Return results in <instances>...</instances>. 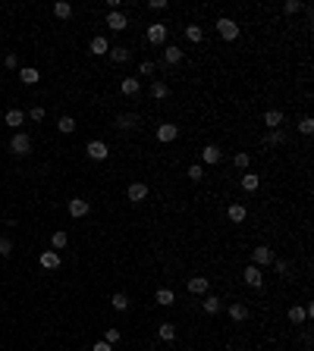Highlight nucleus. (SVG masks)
<instances>
[{"instance_id": "nucleus-14", "label": "nucleus", "mask_w": 314, "mask_h": 351, "mask_svg": "<svg viewBox=\"0 0 314 351\" xmlns=\"http://www.w3.org/2000/svg\"><path fill=\"white\" fill-rule=\"evenodd\" d=\"M38 263H41L44 270H57V267H60V254H57V251H41Z\"/></svg>"}, {"instance_id": "nucleus-33", "label": "nucleus", "mask_w": 314, "mask_h": 351, "mask_svg": "<svg viewBox=\"0 0 314 351\" xmlns=\"http://www.w3.org/2000/svg\"><path fill=\"white\" fill-rule=\"evenodd\" d=\"M57 129H60L63 135H72V132H75V119H72V116H60V123H57Z\"/></svg>"}, {"instance_id": "nucleus-42", "label": "nucleus", "mask_w": 314, "mask_h": 351, "mask_svg": "<svg viewBox=\"0 0 314 351\" xmlns=\"http://www.w3.org/2000/svg\"><path fill=\"white\" fill-rule=\"evenodd\" d=\"M104 342H107V345H116V342H120V329H107L104 332Z\"/></svg>"}, {"instance_id": "nucleus-19", "label": "nucleus", "mask_w": 314, "mask_h": 351, "mask_svg": "<svg viewBox=\"0 0 314 351\" xmlns=\"http://www.w3.org/2000/svg\"><path fill=\"white\" fill-rule=\"evenodd\" d=\"M151 97H154V100H167V97H170V85L157 79L154 85H151Z\"/></svg>"}, {"instance_id": "nucleus-17", "label": "nucleus", "mask_w": 314, "mask_h": 351, "mask_svg": "<svg viewBox=\"0 0 314 351\" xmlns=\"http://www.w3.org/2000/svg\"><path fill=\"white\" fill-rule=\"evenodd\" d=\"M154 301H157L160 307H173V304H176V295H173V288H157Z\"/></svg>"}, {"instance_id": "nucleus-15", "label": "nucleus", "mask_w": 314, "mask_h": 351, "mask_svg": "<svg viewBox=\"0 0 314 351\" xmlns=\"http://www.w3.org/2000/svg\"><path fill=\"white\" fill-rule=\"evenodd\" d=\"M135 126H139V116H135V113H120V116H116V129L132 132Z\"/></svg>"}, {"instance_id": "nucleus-38", "label": "nucleus", "mask_w": 314, "mask_h": 351, "mask_svg": "<svg viewBox=\"0 0 314 351\" xmlns=\"http://www.w3.org/2000/svg\"><path fill=\"white\" fill-rule=\"evenodd\" d=\"M10 254H13V238L0 235V257H10Z\"/></svg>"}, {"instance_id": "nucleus-20", "label": "nucleus", "mask_w": 314, "mask_h": 351, "mask_svg": "<svg viewBox=\"0 0 314 351\" xmlns=\"http://www.w3.org/2000/svg\"><path fill=\"white\" fill-rule=\"evenodd\" d=\"M120 91L126 94V97H135V94L141 91V85H139V79H123L120 82Z\"/></svg>"}, {"instance_id": "nucleus-9", "label": "nucleus", "mask_w": 314, "mask_h": 351, "mask_svg": "<svg viewBox=\"0 0 314 351\" xmlns=\"http://www.w3.org/2000/svg\"><path fill=\"white\" fill-rule=\"evenodd\" d=\"M201 160H205V163H210V166H217L220 160H223V151H220L217 144H205V151H201Z\"/></svg>"}, {"instance_id": "nucleus-18", "label": "nucleus", "mask_w": 314, "mask_h": 351, "mask_svg": "<svg viewBox=\"0 0 314 351\" xmlns=\"http://www.w3.org/2000/svg\"><path fill=\"white\" fill-rule=\"evenodd\" d=\"M230 320H236V323L248 320V307H245L242 301H233V304H230Z\"/></svg>"}, {"instance_id": "nucleus-30", "label": "nucleus", "mask_w": 314, "mask_h": 351, "mask_svg": "<svg viewBox=\"0 0 314 351\" xmlns=\"http://www.w3.org/2000/svg\"><path fill=\"white\" fill-rule=\"evenodd\" d=\"M258 185H261V179L254 176V173H245L242 176V188H245V191H258Z\"/></svg>"}, {"instance_id": "nucleus-39", "label": "nucleus", "mask_w": 314, "mask_h": 351, "mask_svg": "<svg viewBox=\"0 0 314 351\" xmlns=\"http://www.w3.org/2000/svg\"><path fill=\"white\" fill-rule=\"evenodd\" d=\"M154 69H157L154 60H141V63H139V72H141V75H154Z\"/></svg>"}, {"instance_id": "nucleus-37", "label": "nucleus", "mask_w": 314, "mask_h": 351, "mask_svg": "<svg viewBox=\"0 0 314 351\" xmlns=\"http://www.w3.org/2000/svg\"><path fill=\"white\" fill-rule=\"evenodd\" d=\"M233 163H236V169H248L251 157H248V154H245V151H239V154H236V157H233Z\"/></svg>"}, {"instance_id": "nucleus-24", "label": "nucleus", "mask_w": 314, "mask_h": 351, "mask_svg": "<svg viewBox=\"0 0 314 351\" xmlns=\"http://www.w3.org/2000/svg\"><path fill=\"white\" fill-rule=\"evenodd\" d=\"M245 204H233L230 210H226V217H230V223H245Z\"/></svg>"}, {"instance_id": "nucleus-21", "label": "nucleus", "mask_w": 314, "mask_h": 351, "mask_svg": "<svg viewBox=\"0 0 314 351\" xmlns=\"http://www.w3.org/2000/svg\"><path fill=\"white\" fill-rule=\"evenodd\" d=\"M264 144H267V148H279V144H286V132H283V129H274V132H267Z\"/></svg>"}, {"instance_id": "nucleus-8", "label": "nucleus", "mask_w": 314, "mask_h": 351, "mask_svg": "<svg viewBox=\"0 0 314 351\" xmlns=\"http://www.w3.org/2000/svg\"><path fill=\"white\" fill-rule=\"evenodd\" d=\"M85 154H88L91 160H107V154H110V148L104 141H88V148H85Z\"/></svg>"}, {"instance_id": "nucleus-47", "label": "nucleus", "mask_w": 314, "mask_h": 351, "mask_svg": "<svg viewBox=\"0 0 314 351\" xmlns=\"http://www.w3.org/2000/svg\"><path fill=\"white\" fill-rule=\"evenodd\" d=\"M95 351H113V345H107V342H95Z\"/></svg>"}, {"instance_id": "nucleus-34", "label": "nucleus", "mask_w": 314, "mask_h": 351, "mask_svg": "<svg viewBox=\"0 0 314 351\" xmlns=\"http://www.w3.org/2000/svg\"><path fill=\"white\" fill-rule=\"evenodd\" d=\"M110 304H113V311H126V307H129V295L116 292L113 298H110Z\"/></svg>"}, {"instance_id": "nucleus-40", "label": "nucleus", "mask_w": 314, "mask_h": 351, "mask_svg": "<svg viewBox=\"0 0 314 351\" xmlns=\"http://www.w3.org/2000/svg\"><path fill=\"white\" fill-rule=\"evenodd\" d=\"M189 179H192V182H201V179H205V169H201L198 163H192L189 166Z\"/></svg>"}, {"instance_id": "nucleus-4", "label": "nucleus", "mask_w": 314, "mask_h": 351, "mask_svg": "<svg viewBox=\"0 0 314 351\" xmlns=\"http://www.w3.org/2000/svg\"><path fill=\"white\" fill-rule=\"evenodd\" d=\"M148 44H164L167 41V25L164 22H154V25H148Z\"/></svg>"}, {"instance_id": "nucleus-35", "label": "nucleus", "mask_w": 314, "mask_h": 351, "mask_svg": "<svg viewBox=\"0 0 314 351\" xmlns=\"http://www.w3.org/2000/svg\"><path fill=\"white\" fill-rule=\"evenodd\" d=\"M205 311L208 314H220V298L217 295H205Z\"/></svg>"}, {"instance_id": "nucleus-36", "label": "nucleus", "mask_w": 314, "mask_h": 351, "mask_svg": "<svg viewBox=\"0 0 314 351\" xmlns=\"http://www.w3.org/2000/svg\"><path fill=\"white\" fill-rule=\"evenodd\" d=\"M299 10H305L302 0H286V3H283V13H289V16H295Z\"/></svg>"}, {"instance_id": "nucleus-11", "label": "nucleus", "mask_w": 314, "mask_h": 351, "mask_svg": "<svg viewBox=\"0 0 314 351\" xmlns=\"http://www.w3.org/2000/svg\"><path fill=\"white\" fill-rule=\"evenodd\" d=\"M208 286H210V282H208V276H192L185 288H189L192 295H208Z\"/></svg>"}, {"instance_id": "nucleus-22", "label": "nucleus", "mask_w": 314, "mask_h": 351, "mask_svg": "<svg viewBox=\"0 0 314 351\" xmlns=\"http://www.w3.org/2000/svg\"><path fill=\"white\" fill-rule=\"evenodd\" d=\"M19 79H22L25 85H38V79H41V72L35 69V66H25V69H19Z\"/></svg>"}, {"instance_id": "nucleus-3", "label": "nucleus", "mask_w": 314, "mask_h": 351, "mask_svg": "<svg viewBox=\"0 0 314 351\" xmlns=\"http://www.w3.org/2000/svg\"><path fill=\"white\" fill-rule=\"evenodd\" d=\"M251 260H254V267H270V263H274V251H270L267 245H258L251 251Z\"/></svg>"}, {"instance_id": "nucleus-5", "label": "nucleus", "mask_w": 314, "mask_h": 351, "mask_svg": "<svg viewBox=\"0 0 314 351\" xmlns=\"http://www.w3.org/2000/svg\"><path fill=\"white\" fill-rule=\"evenodd\" d=\"M176 138H179V126H173V123H164V126H157V141L170 144V141H176Z\"/></svg>"}, {"instance_id": "nucleus-7", "label": "nucleus", "mask_w": 314, "mask_h": 351, "mask_svg": "<svg viewBox=\"0 0 314 351\" xmlns=\"http://www.w3.org/2000/svg\"><path fill=\"white\" fill-rule=\"evenodd\" d=\"M182 50L176 47V44H170V47H164V60H160V66H176V63H182Z\"/></svg>"}, {"instance_id": "nucleus-23", "label": "nucleus", "mask_w": 314, "mask_h": 351, "mask_svg": "<svg viewBox=\"0 0 314 351\" xmlns=\"http://www.w3.org/2000/svg\"><path fill=\"white\" fill-rule=\"evenodd\" d=\"M107 50H110V44H107V38H104V35H95V38H91V54H95V57L107 54Z\"/></svg>"}, {"instance_id": "nucleus-6", "label": "nucleus", "mask_w": 314, "mask_h": 351, "mask_svg": "<svg viewBox=\"0 0 314 351\" xmlns=\"http://www.w3.org/2000/svg\"><path fill=\"white\" fill-rule=\"evenodd\" d=\"M245 286H248V288H261V286H264L261 267H254V263H248V267H245Z\"/></svg>"}, {"instance_id": "nucleus-48", "label": "nucleus", "mask_w": 314, "mask_h": 351, "mask_svg": "<svg viewBox=\"0 0 314 351\" xmlns=\"http://www.w3.org/2000/svg\"><path fill=\"white\" fill-rule=\"evenodd\" d=\"M0 85H3V82H0Z\"/></svg>"}, {"instance_id": "nucleus-25", "label": "nucleus", "mask_w": 314, "mask_h": 351, "mask_svg": "<svg viewBox=\"0 0 314 351\" xmlns=\"http://www.w3.org/2000/svg\"><path fill=\"white\" fill-rule=\"evenodd\" d=\"M157 336L164 339V342H173V339H176V326H173L170 320H167V323H160V326H157Z\"/></svg>"}, {"instance_id": "nucleus-32", "label": "nucleus", "mask_w": 314, "mask_h": 351, "mask_svg": "<svg viewBox=\"0 0 314 351\" xmlns=\"http://www.w3.org/2000/svg\"><path fill=\"white\" fill-rule=\"evenodd\" d=\"M289 320L295 323V326H299V323H305V320H308V314H305V307L292 304V307H289Z\"/></svg>"}, {"instance_id": "nucleus-43", "label": "nucleus", "mask_w": 314, "mask_h": 351, "mask_svg": "<svg viewBox=\"0 0 314 351\" xmlns=\"http://www.w3.org/2000/svg\"><path fill=\"white\" fill-rule=\"evenodd\" d=\"M274 270L279 276H286V273H289V260H274Z\"/></svg>"}, {"instance_id": "nucleus-28", "label": "nucleus", "mask_w": 314, "mask_h": 351, "mask_svg": "<svg viewBox=\"0 0 314 351\" xmlns=\"http://www.w3.org/2000/svg\"><path fill=\"white\" fill-rule=\"evenodd\" d=\"M22 123H25V113H22V110H6V126H16V129H19Z\"/></svg>"}, {"instance_id": "nucleus-10", "label": "nucleus", "mask_w": 314, "mask_h": 351, "mask_svg": "<svg viewBox=\"0 0 314 351\" xmlns=\"http://www.w3.org/2000/svg\"><path fill=\"white\" fill-rule=\"evenodd\" d=\"M126 25H129V19L120 13V10H113V13H107V29H113V32H123Z\"/></svg>"}, {"instance_id": "nucleus-29", "label": "nucleus", "mask_w": 314, "mask_h": 351, "mask_svg": "<svg viewBox=\"0 0 314 351\" xmlns=\"http://www.w3.org/2000/svg\"><path fill=\"white\" fill-rule=\"evenodd\" d=\"M54 16H57V19H70V16H72V6L66 3V0H60V3H54Z\"/></svg>"}, {"instance_id": "nucleus-46", "label": "nucleus", "mask_w": 314, "mask_h": 351, "mask_svg": "<svg viewBox=\"0 0 314 351\" xmlns=\"http://www.w3.org/2000/svg\"><path fill=\"white\" fill-rule=\"evenodd\" d=\"M148 6H151V10H164V6H167V0H151Z\"/></svg>"}, {"instance_id": "nucleus-16", "label": "nucleus", "mask_w": 314, "mask_h": 351, "mask_svg": "<svg viewBox=\"0 0 314 351\" xmlns=\"http://www.w3.org/2000/svg\"><path fill=\"white\" fill-rule=\"evenodd\" d=\"M264 126L270 132L279 129V126H283V110H267V113H264Z\"/></svg>"}, {"instance_id": "nucleus-27", "label": "nucleus", "mask_w": 314, "mask_h": 351, "mask_svg": "<svg viewBox=\"0 0 314 351\" xmlns=\"http://www.w3.org/2000/svg\"><path fill=\"white\" fill-rule=\"evenodd\" d=\"M107 54H110L113 63H129V50H126V47H110Z\"/></svg>"}, {"instance_id": "nucleus-41", "label": "nucleus", "mask_w": 314, "mask_h": 351, "mask_svg": "<svg viewBox=\"0 0 314 351\" xmlns=\"http://www.w3.org/2000/svg\"><path fill=\"white\" fill-rule=\"evenodd\" d=\"M299 132H302V135H311V132H314V119H311V116H305L302 123H299Z\"/></svg>"}, {"instance_id": "nucleus-12", "label": "nucleus", "mask_w": 314, "mask_h": 351, "mask_svg": "<svg viewBox=\"0 0 314 351\" xmlns=\"http://www.w3.org/2000/svg\"><path fill=\"white\" fill-rule=\"evenodd\" d=\"M145 198H148V185H145V182H132V185H129V201H132V204H141Z\"/></svg>"}, {"instance_id": "nucleus-44", "label": "nucleus", "mask_w": 314, "mask_h": 351, "mask_svg": "<svg viewBox=\"0 0 314 351\" xmlns=\"http://www.w3.org/2000/svg\"><path fill=\"white\" fill-rule=\"evenodd\" d=\"M3 66H6V69H16V66H19V60H16V54H6V57H3Z\"/></svg>"}, {"instance_id": "nucleus-31", "label": "nucleus", "mask_w": 314, "mask_h": 351, "mask_svg": "<svg viewBox=\"0 0 314 351\" xmlns=\"http://www.w3.org/2000/svg\"><path fill=\"white\" fill-rule=\"evenodd\" d=\"M50 245H54V251H63V248L70 245V235H66V232H54V235H50Z\"/></svg>"}, {"instance_id": "nucleus-2", "label": "nucleus", "mask_w": 314, "mask_h": 351, "mask_svg": "<svg viewBox=\"0 0 314 351\" xmlns=\"http://www.w3.org/2000/svg\"><path fill=\"white\" fill-rule=\"evenodd\" d=\"M10 151H13V154H19V157H25V154H32V135H25V132H16V135H13V141H10Z\"/></svg>"}, {"instance_id": "nucleus-13", "label": "nucleus", "mask_w": 314, "mask_h": 351, "mask_svg": "<svg viewBox=\"0 0 314 351\" xmlns=\"http://www.w3.org/2000/svg\"><path fill=\"white\" fill-rule=\"evenodd\" d=\"M85 213H88V201H85V198H72L70 201V217L72 220H82Z\"/></svg>"}, {"instance_id": "nucleus-1", "label": "nucleus", "mask_w": 314, "mask_h": 351, "mask_svg": "<svg viewBox=\"0 0 314 351\" xmlns=\"http://www.w3.org/2000/svg\"><path fill=\"white\" fill-rule=\"evenodd\" d=\"M217 32H220L223 41H236V38H239V25H236L230 16H220V19H217Z\"/></svg>"}, {"instance_id": "nucleus-26", "label": "nucleus", "mask_w": 314, "mask_h": 351, "mask_svg": "<svg viewBox=\"0 0 314 351\" xmlns=\"http://www.w3.org/2000/svg\"><path fill=\"white\" fill-rule=\"evenodd\" d=\"M185 38H189L192 44H198V41L205 38V29H201V25H185Z\"/></svg>"}, {"instance_id": "nucleus-45", "label": "nucleus", "mask_w": 314, "mask_h": 351, "mask_svg": "<svg viewBox=\"0 0 314 351\" xmlns=\"http://www.w3.org/2000/svg\"><path fill=\"white\" fill-rule=\"evenodd\" d=\"M32 119H35V123H41V119H44V107H32V113H29Z\"/></svg>"}]
</instances>
